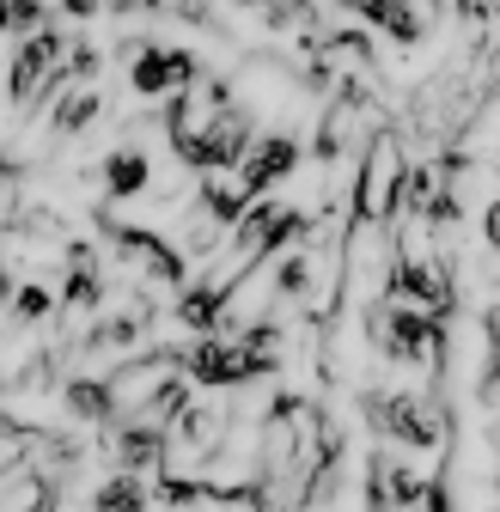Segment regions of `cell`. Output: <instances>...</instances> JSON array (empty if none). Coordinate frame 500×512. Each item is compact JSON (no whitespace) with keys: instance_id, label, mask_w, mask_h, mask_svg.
Wrapping results in <instances>:
<instances>
[{"instance_id":"10","label":"cell","mask_w":500,"mask_h":512,"mask_svg":"<svg viewBox=\"0 0 500 512\" xmlns=\"http://www.w3.org/2000/svg\"><path fill=\"white\" fill-rule=\"evenodd\" d=\"M98 74H104V55H98V49L80 37V43L68 49V80H74V86H92Z\"/></svg>"},{"instance_id":"2","label":"cell","mask_w":500,"mask_h":512,"mask_svg":"<svg viewBox=\"0 0 500 512\" xmlns=\"http://www.w3.org/2000/svg\"><path fill=\"white\" fill-rule=\"evenodd\" d=\"M366 421L372 433H385L403 452H446V409L421 397V391H372L366 397Z\"/></svg>"},{"instance_id":"16","label":"cell","mask_w":500,"mask_h":512,"mask_svg":"<svg viewBox=\"0 0 500 512\" xmlns=\"http://www.w3.org/2000/svg\"><path fill=\"white\" fill-rule=\"evenodd\" d=\"M0 244H7V238H0Z\"/></svg>"},{"instance_id":"8","label":"cell","mask_w":500,"mask_h":512,"mask_svg":"<svg viewBox=\"0 0 500 512\" xmlns=\"http://www.w3.org/2000/svg\"><path fill=\"white\" fill-rule=\"evenodd\" d=\"M98 110H104L98 86H68V92H61V104H55V135H61V141L86 135V128L98 122Z\"/></svg>"},{"instance_id":"9","label":"cell","mask_w":500,"mask_h":512,"mask_svg":"<svg viewBox=\"0 0 500 512\" xmlns=\"http://www.w3.org/2000/svg\"><path fill=\"white\" fill-rule=\"evenodd\" d=\"M55 311H61V293H49V287L31 275V281H19V293H13V311H7V317H13V324H31V330H37V324H49Z\"/></svg>"},{"instance_id":"12","label":"cell","mask_w":500,"mask_h":512,"mask_svg":"<svg viewBox=\"0 0 500 512\" xmlns=\"http://www.w3.org/2000/svg\"><path fill=\"white\" fill-rule=\"evenodd\" d=\"M13 293H19V275L0 269V311H13Z\"/></svg>"},{"instance_id":"13","label":"cell","mask_w":500,"mask_h":512,"mask_svg":"<svg viewBox=\"0 0 500 512\" xmlns=\"http://www.w3.org/2000/svg\"><path fill=\"white\" fill-rule=\"evenodd\" d=\"M232 7H250V13H275L281 0H232Z\"/></svg>"},{"instance_id":"4","label":"cell","mask_w":500,"mask_h":512,"mask_svg":"<svg viewBox=\"0 0 500 512\" xmlns=\"http://www.w3.org/2000/svg\"><path fill=\"white\" fill-rule=\"evenodd\" d=\"M202 80V61L190 49H177V43H147L135 49V68H129V92L135 98H177L183 86H196Z\"/></svg>"},{"instance_id":"11","label":"cell","mask_w":500,"mask_h":512,"mask_svg":"<svg viewBox=\"0 0 500 512\" xmlns=\"http://www.w3.org/2000/svg\"><path fill=\"white\" fill-rule=\"evenodd\" d=\"M110 7V0H61V13H68V19H98Z\"/></svg>"},{"instance_id":"7","label":"cell","mask_w":500,"mask_h":512,"mask_svg":"<svg viewBox=\"0 0 500 512\" xmlns=\"http://www.w3.org/2000/svg\"><path fill=\"white\" fill-rule=\"evenodd\" d=\"M153 482L135 476V470H110L98 488H92V512H153Z\"/></svg>"},{"instance_id":"15","label":"cell","mask_w":500,"mask_h":512,"mask_svg":"<svg viewBox=\"0 0 500 512\" xmlns=\"http://www.w3.org/2000/svg\"><path fill=\"white\" fill-rule=\"evenodd\" d=\"M494 488H500V476H494Z\"/></svg>"},{"instance_id":"6","label":"cell","mask_w":500,"mask_h":512,"mask_svg":"<svg viewBox=\"0 0 500 512\" xmlns=\"http://www.w3.org/2000/svg\"><path fill=\"white\" fill-rule=\"evenodd\" d=\"M153 189V159H147V147H116L110 159H104V196L110 202H135V196H147Z\"/></svg>"},{"instance_id":"1","label":"cell","mask_w":500,"mask_h":512,"mask_svg":"<svg viewBox=\"0 0 500 512\" xmlns=\"http://www.w3.org/2000/svg\"><path fill=\"white\" fill-rule=\"evenodd\" d=\"M403 183H409V153L391 128H372V141L360 147V177H354V220L397 226L403 214Z\"/></svg>"},{"instance_id":"3","label":"cell","mask_w":500,"mask_h":512,"mask_svg":"<svg viewBox=\"0 0 500 512\" xmlns=\"http://www.w3.org/2000/svg\"><path fill=\"white\" fill-rule=\"evenodd\" d=\"M183 372H190L202 391H244V384L269 378L275 360H263L232 330H214V336H196V348H183Z\"/></svg>"},{"instance_id":"14","label":"cell","mask_w":500,"mask_h":512,"mask_svg":"<svg viewBox=\"0 0 500 512\" xmlns=\"http://www.w3.org/2000/svg\"><path fill=\"white\" fill-rule=\"evenodd\" d=\"M7 196H13V189H7V165H0V208H7Z\"/></svg>"},{"instance_id":"5","label":"cell","mask_w":500,"mask_h":512,"mask_svg":"<svg viewBox=\"0 0 500 512\" xmlns=\"http://www.w3.org/2000/svg\"><path fill=\"white\" fill-rule=\"evenodd\" d=\"M299 159H305V147H299V135H293V128H269V135H257V147L244 153L238 177H244V189H250V196H269L275 183H287V177L299 171Z\"/></svg>"}]
</instances>
